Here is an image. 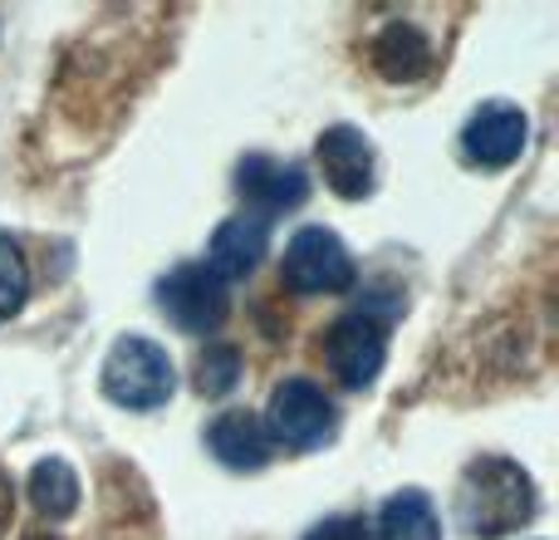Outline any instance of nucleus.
<instances>
[{"label":"nucleus","mask_w":559,"mask_h":540,"mask_svg":"<svg viewBox=\"0 0 559 540\" xmlns=\"http://www.w3.org/2000/svg\"><path fill=\"white\" fill-rule=\"evenodd\" d=\"M535 516V482L511 457H476L456 486V521L476 540H501Z\"/></svg>","instance_id":"nucleus-1"},{"label":"nucleus","mask_w":559,"mask_h":540,"mask_svg":"<svg viewBox=\"0 0 559 540\" xmlns=\"http://www.w3.org/2000/svg\"><path fill=\"white\" fill-rule=\"evenodd\" d=\"M177 374H173V359H167L163 344L143 334H123L104 359V394L114 403L133 408V413H153L173 398Z\"/></svg>","instance_id":"nucleus-2"},{"label":"nucleus","mask_w":559,"mask_h":540,"mask_svg":"<svg viewBox=\"0 0 559 540\" xmlns=\"http://www.w3.org/2000/svg\"><path fill=\"white\" fill-rule=\"evenodd\" d=\"M354 275H358L354 256H348V246L329 226H305V232L289 236L280 280L295 295H338V290L354 285Z\"/></svg>","instance_id":"nucleus-3"},{"label":"nucleus","mask_w":559,"mask_h":540,"mask_svg":"<svg viewBox=\"0 0 559 540\" xmlns=\"http://www.w3.org/2000/svg\"><path fill=\"white\" fill-rule=\"evenodd\" d=\"M324 359L344 388H368L388 359V325L373 309H354V315L334 319L324 334Z\"/></svg>","instance_id":"nucleus-4"},{"label":"nucleus","mask_w":559,"mask_h":540,"mask_svg":"<svg viewBox=\"0 0 559 540\" xmlns=\"http://www.w3.org/2000/svg\"><path fill=\"white\" fill-rule=\"evenodd\" d=\"M157 305L182 334H212V329H222L231 300L206 266H177L173 275L157 280Z\"/></svg>","instance_id":"nucleus-5"},{"label":"nucleus","mask_w":559,"mask_h":540,"mask_svg":"<svg viewBox=\"0 0 559 540\" xmlns=\"http://www.w3.org/2000/svg\"><path fill=\"white\" fill-rule=\"evenodd\" d=\"M338 413L324 398V388L309 384V378H285V384L271 394V433L285 447H299V453H314L334 437Z\"/></svg>","instance_id":"nucleus-6"},{"label":"nucleus","mask_w":559,"mask_h":540,"mask_svg":"<svg viewBox=\"0 0 559 540\" xmlns=\"http://www.w3.org/2000/svg\"><path fill=\"white\" fill-rule=\"evenodd\" d=\"M314 157L324 167V183L334 187L344 202H358V197L373 192V143H368L358 128L334 124L319 133Z\"/></svg>","instance_id":"nucleus-7"},{"label":"nucleus","mask_w":559,"mask_h":540,"mask_svg":"<svg viewBox=\"0 0 559 540\" xmlns=\"http://www.w3.org/2000/svg\"><path fill=\"white\" fill-rule=\"evenodd\" d=\"M525 138H531V124L515 104H486L472 114L462 133V148L476 167H511L515 157L525 153Z\"/></svg>","instance_id":"nucleus-8"},{"label":"nucleus","mask_w":559,"mask_h":540,"mask_svg":"<svg viewBox=\"0 0 559 540\" xmlns=\"http://www.w3.org/2000/svg\"><path fill=\"white\" fill-rule=\"evenodd\" d=\"M236 192L246 197V207L275 216V212H289V207L305 202L309 177L299 163H280V157L251 153V157H241V167H236Z\"/></svg>","instance_id":"nucleus-9"},{"label":"nucleus","mask_w":559,"mask_h":540,"mask_svg":"<svg viewBox=\"0 0 559 540\" xmlns=\"http://www.w3.org/2000/svg\"><path fill=\"white\" fill-rule=\"evenodd\" d=\"M206 447H212V457L222 467H231V472H261L265 462H271V427H265V418H255L251 408H231V413H222L212 427H206Z\"/></svg>","instance_id":"nucleus-10"},{"label":"nucleus","mask_w":559,"mask_h":540,"mask_svg":"<svg viewBox=\"0 0 559 540\" xmlns=\"http://www.w3.org/2000/svg\"><path fill=\"white\" fill-rule=\"evenodd\" d=\"M265 242H271L265 216H231V222L216 226L212 246H206V270H212L222 285L226 280L251 275V270L261 266V256H265Z\"/></svg>","instance_id":"nucleus-11"},{"label":"nucleus","mask_w":559,"mask_h":540,"mask_svg":"<svg viewBox=\"0 0 559 540\" xmlns=\"http://www.w3.org/2000/svg\"><path fill=\"white\" fill-rule=\"evenodd\" d=\"M373 69L388 84H413V79H423L427 69H432V45H427V35L417 25L393 20V25L378 30V39H373Z\"/></svg>","instance_id":"nucleus-12"},{"label":"nucleus","mask_w":559,"mask_h":540,"mask_svg":"<svg viewBox=\"0 0 559 540\" xmlns=\"http://www.w3.org/2000/svg\"><path fill=\"white\" fill-rule=\"evenodd\" d=\"M373 540H442V521H437V506L427 502V492L403 486L378 506Z\"/></svg>","instance_id":"nucleus-13"},{"label":"nucleus","mask_w":559,"mask_h":540,"mask_svg":"<svg viewBox=\"0 0 559 540\" xmlns=\"http://www.w3.org/2000/svg\"><path fill=\"white\" fill-rule=\"evenodd\" d=\"M29 502L45 521H64V516L79 512V477L64 457H45L29 472Z\"/></svg>","instance_id":"nucleus-14"},{"label":"nucleus","mask_w":559,"mask_h":540,"mask_svg":"<svg viewBox=\"0 0 559 540\" xmlns=\"http://www.w3.org/2000/svg\"><path fill=\"white\" fill-rule=\"evenodd\" d=\"M236 384H241V349L236 344H206V354L197 359V394L226 398Z\"/></svg>","instance_id":"nucleus-15"},{"label":"nucleus","mask_w":559,"mask_h":540,"mask_svg":"<svg viewBox=\"0 0 559 540\" xmlns=\"http://www.w3.org/2000/svg\"><path fill=\"white\" fill-rule=\"evenodd\" d=\"M25 295H29V270H25V256H20V246L10 242V236H0V319L20 315Z\"/></svg>","instance_id":"nucleus-16"},{"label":"nucleus","mask_w":559,"mask_h":540,"mask_svg":"<svg viewBox=\"0 0 559 540\" xmlns=\"http://www.w3.org/2000/svg\"><path fill=\"white\" fill-rule=\"evenodd\" d=\"M305 540H368V531L358 516H329V521H319Z\"/></svg>","instance_id":"nucleus-17"},{"label":"nucleus","mask_w":559,"mask_h":540,"mask_svg":"<svg viewBox=\"0 0 559 540\" xmlns=\"http://www.w3.org/2000/svg\"><path fill=\"white\" fill-rule=\"evenodd\" d=\"M10 516H15V486H10V477L0 472V536L10 531Z\"/></svg>","instance_id":"nucleus-18"},{"label":"nucleus","mask_w":559,"mask_h":540,"mask_svg":"<svg viewBox=\"0 0 559 540\" xmlns=\"http://www.w3.org/2000/svg\"><path fill=\"white\" fill-rule=\"evenodd\" d=\"M29 540H49V536H29Z\"/></svg>","instance_id":"nucleus-19"}]
</instances>
